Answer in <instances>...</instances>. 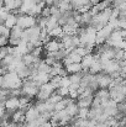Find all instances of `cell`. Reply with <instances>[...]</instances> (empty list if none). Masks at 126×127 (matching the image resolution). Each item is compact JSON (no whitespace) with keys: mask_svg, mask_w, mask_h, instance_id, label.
Listing matches in <instances>:
<instances>
[{"mask_svg":"<svg viewBox=\"0 0 126 127\" xmlns=\"http://www.w3.org/2000/svg\"><path fill=\"white\" fill-rule=\"evenodd\" d=\"M4 86L6 89H17L22 86V79L16 72H6L4 75Z\"/></svg>","mask_w":126,"mask_h":127,"instance_id":"1","label":"cell"},{"mask_svg":"<svg viewBox=\"0 0 126 127\" xmlns=\"http://www.w3.org/2000/svg\"><path fill=\"white\" fill-rule=\"evenodd\" d=\"M56 89L57 88L54 85L52 84L51 82H48L46 84L41 85V88H40V90H39V93H37V95H36L35 99L36 100H40V101H46V100L49 99V96L54 93Z\"/></svg>","mask_w":126,"mask_h":127,"instance_id":"2","label":"cell"},{"mask_svg":"<svg viewBox=\"0 0 126 127\" xmlns=\"http://www.w3.org/2000/svg\"><path fill=\"white\" fill-rule=\"evenodd\" d=\"M36 25V17L29 14H20L17 17V26L21 27L22 30L30 29Z\"/></svg>","mask_w":126,"mask_h":127,"instance_id":"3","label":"cell"},{"mask_svg":"<svg viewBox=\"0 0 126 127\" xmlns=\"http://www.w3.org/2000/svg\"><path fill=\"white\" fill-rule=\"evenodd\" d=\"M61 48H63V44H62L59 38H49L47 42L43 44L44 52H56V51H58Z\"/></svg>","mask_w":126,"mask_h":127,"instance_id":"4","label":"cell"},{"mask_svg":"<svg viewBox=\"0 0 126 127\" xmlns=\"http://www.w3.org/2000/svg\"><path fill=\"white\" fill-rule=\"evenodd\" d=\"M95 78H96V82L99 84V88H109V85L113 82L111 75L109 73H105V72H101V73L96 74Z\"/></svg>","mask_w":126,"mask_h":127,"instance_id":"5","label":"cell"},{"mask_svg":"<svg viewBox=\"0 0 126 127\" xmlns=\"http://www.w3.org/2000/svg\"><path fill=\"white\" fill-rule=\"evenodd\" d=\"M82 59H83V57L79 56L76 51H71V52H68L66 58L62 61V63H63V65H68V64H72V63H81Z\"/></svg>","mask_w":126,"mask_h":127,"instance_id":"6","label":"cell"},{"mask_svg":"<svg viewBox=\"0 0 126 127\" xmlns=\"http://www.w3.org/2000/svg\"><path fill=\"white\" fill-rule=\"evenodd\" d=\"M40 115H41V112L39 111V109H37L35 105H32V106H31L30 109H27L26 112H25V122L35 121V120H37V119L40 117Z\"/></svg>","mask_w":126,"mask_h":127,"instance_id":"7","label":"cell"},{"mask_svg":"<svg viewBox=\"0 0 126 127\" xmlns=\"http://www.w3.org/2000/svg\"><path fill=\"white\" fill-rule=\"evenodd\" d=\"M78 27H79V24H77L74 21V19H73L69 22H67L66 25H63L62 30H63V33H66V35H76Z\"/></svg>","mask_w":126,"mask_h":127,"instance_id":"8","label":"cell"},{"mask_svg":"<svg viewBox=\"0 0 126 127\" xmlns=\"http://www.w3.org/2000/svg\"><path fill=\"white\" fill-rule=\"evenodd\" d=\"M5 107L9 110H17L20 107V100L17 96H9L5 100Z\"/></svg>","mask_w":126,"mask_h":127,"instance_id":"9","label":"cell"},{"mask_svg":"<svg viewBox=\"0 0 126 127\" xmlns=\"http://www.w3.org/2000/svg\"><path fill=\"white\" fill-rule=\"evenodd\" d=\"M94 61H95V58H94V54H93V53L84 56L83 59H82V62H81L84 73H88V72H89V68H90V65L93 64Z\"/></svg>","mask_w":126,"mask_h":127,"instance_id":"10","label":"cell"},{"mask_svg":"<svg viewBox=\"0 0 126 127\" xmlns=\"http://www.w3.org/2000/svg\"><path fill=\"white\" fill-rule=\"evenodd\" d=\"M71 20H73V10L62 11L61 16L58 17V24H59V26H63V25H66L67 22H69Z\"/></svg>","mask_w":126,"mask_h":127,"instance_id":"11","label":"cell"},{"mask_svg":"<svg viewBox=\"0 0 126 127\" xmlns=\"http://www.w3.org/2000/svg\"><path fill=\"white\" fill-rule=\"evenodd\" d=\"M17 17H19V15H16V14H14V12H10V14L6 16V19H5V21H4V25H5L7 29L11 30L14 26L17 25Z\"/></svg>","mask_w":126,"mask_h":127,"instance_id":"12","label":"cell"},{"mask_svg":"<svg viewBox=\"0 0 126 127\" xmlns=\"http://www.w3.org/2000/svg\"><path fill=\"white\" fill-rule=\"evenodd\" d=\"M93 99L94 95H88V96H83V97H78L77 99V104L79 107H90L93 104Z\"/></svg>","mask_w":126,"mask_h":127,"instance_id":"13","label":"cell"},{"mask_svg":"<svg viewBox=\"0 0 126 127\" xmlns=\"http://www.w3.org/2000/svg\"><path fill=\"white\" fill-rule=\"evenodd\" d=\"M11 121H14L15 124H25V111L21 109H17L14 111Z\"/></svg>","mask_w":126,"mask_h":127,"instance_id":"14","label":"cell"},{"mask_svg":"<svg viewBox=\"0 0 126 127\" xmlns=\"http://www.w3.org/2000/svg\"><path fill=\"white\" fill-rule=\"evenodd\" d=\"M101 72H103V63L99 59H95L93 62V64L90 65V68H89V73L93 74V75H96Z\"/></svg>","mask_w":126,"mask_h":127,"instance_id":"15","label":"cell"},{"mask_svg":"<svg viewBox=\"0 0 126 127\" xmlns=\"http://www.w3.org/2000/svg\"><path fill=\"white\" fill-rule=\"evenodd\" d=\"M66 112L72 117V119H74V117H77L78 116V112H79V106H78V104H77V101L76 102H73V104H71V105H68L66 109Z\"/></svg>","mask_w":126,"mask_h":127,"instance_id":"16","label":"cell"},{"mask_svg":"<svg viewBox=\"0 0 126 127\" xmlns=\"http://www.w3.org/2000/svg\"><path fill=\"white\" fill-rule=\"evenodd\" d=\"M64 67H66V70H67L68 75L74 74V73H81L83 70L81 63H72V64H68V65H64Z\"/></svg>","mask_w":126,"mask_h":127,"instance_id":"17","label":"cell"},{"mask_svg":"<svg viewBox=\"0 0 126 127\" xmlns=\"http://www.w3.org/2000/svg\"><path fill=\"white\" fill-rule=\"evenodd\" d=\"M57 26H59L58 20H57L54 16H52V15H51V16L47 19V22H46V30H47V32H49L51 30L56 29Z\"/></svg>","mask_w":126,"mask_h":127,"instance_id":"18","label":"cell"},{"mask_svg":"<svg viewBox=\"0 0 126 127\" xmlns=\"http://www.w3.org/2000/svg\"><path fill=\"white\" fill-rule=\"evenodd\" d=\"M94 96H99L101 100L110 99V91H109L108 88H99V89L94 93Z\"/></svg>","mask_w":126,"mask_h":127,"instance_id":"19","label":"cell"},{"mask_svg":"<svg viewBox=\"0 0 126 127\" xmlns=\"http://www.w3.org/2000/svg\"><path fill=\"white\" fill-rule=\"evenodd\" d=\"M37 72H41V73H47V74H49V72H51V65H48L43 59L40 61V63L37 64Z\"/></svg>","mask_w":126,"mask_h":127,"instance_id":"20","label":"cell"},{"mask_svg":"<svg viewBox=\"0 0 126 127\" xmlns=\"http://www.w3.org/2000/svg\"><path fill=\"white\" fill-rule=\"evenodd\" d=\"M54 93L58 94L59 96L64 97V96H68V95H69V89H68V86H58V88L54 90Z\"/></svg>","mask_w":126,"mask_h":127,"instance_id":"21","label":"cell"},{"mask_svg":"<svg viewBox=\"0 0 126 127\" xmlns=\"http://www.w3.org/2000/svg\"><path fill=\"white\" fill-rule=\"evenodd\" d=\"M89 114V109L88 107H79V112L77 117H82V119H86Z\"/></svg>","mask_w":126,"mask_h":127,"instance_id":"22","label":"cell"},{"mask_svg":"<svg viewBox=\"0 0 126 127\" xmlns=\"http://www.w3.org/2000/svg\"><path fill=\"white\" fill-rule=\"evenodd\" d=\"M0 36H10V29H7L5 25H0Z\"/></svg>","mask_w":126,"mask_h":127,"instance_id":"23","label":"cell"},{"mask_svg":"<svg viewBox=\"0 0 126 127\" xmlns=\"http://www.w3.org/2000/svg\"><path fill=\"white\" fill-rule=\"evenodd\" d=\"M40 16H43V17H49L51 16V6H43Z\"/></svg>","mask_w":126,"mask_h":127,"instance_id":"24","label":"cell"},{"mask_svg":"<svg viewBox=\"0 0 126 127\" xmlns=\"http://www.w3.org/2000/svg\"><path fill=\"white\" fill-rule=\"evenodd\" d=\"M116 109L119 112H123L126 115V102L125 101H121V102H118L116 104Z\"/></svg>","mask_w":126,"mask_h":127,"instance_id":"25","label":"cell"},{"mask_svg":"<svg viewBox=\"0 0 126 127\" xmlns=\"http://www.w3.org/2000/svg\"><path fill=\"white\" fill-rule=\"evenodd\" d=\"M69 85H71V80H69L68 75H67V77H62V78H61V80H59V85H58V86H69Z\"/></svg>","mask_w":126,"mask_h":127,"instance_id":"26","label":"cell"},{"mask_svg":"<svg viewBox=\"0 0 126 127\" xmlns=\"http://www.w3.org/2000/svg\"><path fill=\"white\" fill-rule=\"evenodd\" d=\"M9 46V37L6 36H0V47Z\"/></svg>","mask_w":126,"mask_h":127,"instance_id":"27","label":"cell"},{"mask_svg":"<svg viewBox=\"0 0 126 127\" xmlns=\"http://www.w3.org/2000/svg\"><path fill=\"white\" fill-rule=\"evenodd\" d=\"M5 110H6V107H5V102H4V101H0V117L4 115Z\"/></svg>","mask_w":126,"mask_h":127,"instance_id":"28","label":"cell"},{"mask_svg":"<svg viewBox=\"0 0 126 127\" xmlns=\"http://www.w3.org/2000/svg\"><path fill=\"white\" fill-rule=\"evenodd\" d=\"M95 127H110V126L108 125L106 121H104V122H98V124L95 125Z\"/></svg>","mask_w":126,"mask_h":127,"instance_id":"29","label":"cell"},{"mask_svg":"<svg viewBox=\"0 0 126 127\" xmlns=\"http://www.w3.org/2000/svg\"><path fill=\"white\" fill-rule=\"evenodd\" d=\"M4 74H5V69H4V68H2V65L0 64V77H1V75H4Z\"/></svg>","mask_w":126,"mask_h":127,"instance_id":"30","label":"cell"},{"mask_svg":"<svg viewBox=\"0 0 126 127\" xmlns=\"http://www.w3.org/2000/svg\"><path fill=\"white\" fill-rule=\"evenodd\" d=\"M59 127H73V125L72 124H64V125H62V126Z\"/></svg>","mask_w":126,"mask_h":127,"instance_id":"31","label":"cell"},{"mask_svg":"<svg viewBox=\"0 0 126 127\" xmlns=\"http://www.w3.org/2000/svg\"><path fill=\"white\" fill-rule=\"evenodd\" d=\"M43 0H32V2L34 4H40V2H42Z\"/></svg>","mask_w":126,"mask_h":127,"instance_id":"32","label":"cell"},{"mask_svg":"<svg viewBox=\"0 0 126 127\" xmlns=\"http://www.w3.org/2000/svg\"><path fill=\"white\" fill-rule=\"evenodd\" d=\"M0 25H4V19L0 17Z\"/></svg>","mask_w":126,"mask_h":127,"instance_id":"33","label":"cell"},{"mask_svg":"<svg viewBox=\"0 0 126 127\" xmlns=\"http://www.w3.org/2000/svg\"><path fill=\"white\" fill-rule=\"evenodd\" d=\"M125 59H126V49H125Z\"/></svg>","mask_w":126,"mask_h":127,"instance_id":"34","label":"cell"},{"mask_svg":"<svg viewBox=\"0 0 126 127\" xmlns=\"http://www.w3.org/2000/svg\"><path fill=\"white\" fill-rule=\"evenodd\" d=\"M124 41H125V42H126V37H125V38H124Z\"/></svg>","mask_w":126,"mask_h":127,"instance_id":"35","label":"cell"},{"mask_svg":"<svg viewBox=\"0 0 126 127\" xmlns=\"http://www.w3.org/2000/svg\"><path fill=\"white\" fill-rule=\"evenodd\" d=\"M124 127H126V124H125V126H124Z\"/></svg>","mask_w":126,"mask_h":127,"instance_id":"36","label":"cell"}]
</instances>
